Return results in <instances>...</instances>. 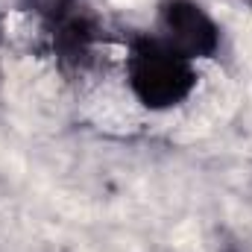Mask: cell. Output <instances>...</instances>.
Returning a JSON list of instances; mask_svg holds the SVG:
<instances>
[{"instance_id": "cell-1", "label": "cell", "mask_w": 252, "mask_h": 252, "mask_svg": "<svg viewBox=\"0 0 252 252\" xmlns=\"http://www.w3.org/2000/svg\"><path fill=\"white\" fill-rule=\"evenodd\" d=\"M126 82L144 109L164 112L185 103L196 88L193 62L158 35H135L126 50Z\"/></svg>"}, {"instance_id": "cell-2", "label": "cell", "mask_w": 252, "mask_h": 252, "mask_svg": "<svg viewBox=\"0 0 252 252\" xmlns=\"http://www.w3.org/2000/svg\"><path fill=\"white\" fill-rule=\"evenodd\" d=\"M158 38L185 59H208L220 47L217 21L196 0H161L158 3Z\"/></svg>"}, {"instance_id": "cell-3", "label": "cell", "mask_w": 252, "mask_h": 252, "mask_svg": "<svg viewBox=\"0 0 252 252\" xmlns=\"http://www.w3.org/2000/svg\"><path fill=\"white\" fill-rule=\"evenodd\" d=\"M47 21H50V47L59 64L64 70H85L100 41V24L88 12V6L82 0H73L56 9L53 15H47Z\"/></svg>"}]
</instances>
